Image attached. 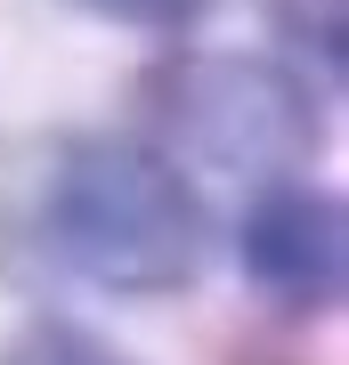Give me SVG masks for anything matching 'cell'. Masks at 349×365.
<instances>
[{
    "label": "cell",
    "instance_id": "6da1fadb",
    "mask_svg": "<svg viewBox=\"0 0 349 365\" xmlns=\"http://www.w3.org/2000/svg\"><path fill=\"white\" fill-rule=\"evenodd\" d=\"M41 235L74 276L122 300H171L211 260L195 179L146 138H74L41 195Z\"/></svg>",
    "mask_w": 349,
    "mask_h": 365
},
{
    "label": "cell",
    "instance_id": "3957f363",
    "mask_svg": "<svg viewBox=\"0 0 349 365\" xmlns=\"http://www.w3.org/2000/svg\"><path fill=\"white\" fill-rule=\"evenodd\" d=\"M236 260H244L252 292L285 317H325L349 284V220L341 195L309 179H268L252 187L244 220H236Z\"/></svg>",
    "mask_w": 349,
    "mask_h": 365
},
{
    "label": "cell",
    "instance_id": "5b68a950",
    "mask_svg": "<svg viewBox=\"0 0 349 365\" xmlns=\"http://www.w3.org/2000/svg\"><path fill=\"white\" fill-rule=\"evenodd\" d=\"M0 365H138V357H122L114 341H98L90 325H74V317H33V325L0 349Z\"/></svg>",
    "mask_w": 349,
    "mask_h": 365
},
{
    "label": "cell",
    "instance_id": "8992f818",
    "mask_svg": "<svg viewBox=\"0 0 349 365\" xmlns=\"http://www.w3.org/2000/svg\"><path fill=\"white\" fill-rule=\"evenodd\" d=\"M81 16H106V25H138V33H187L203 25L220 0H74Z\"/></svg>",
    "mask_w": 349,
    "mask_h": 365
},
{
    "label": "cell",
    "instance_id": "277c9868",
    "mask_svg": "<svg viewBox=\"0 0 349 365\" xmlns=\"http://www.w3.org/2000/svg\"><path fill=\"white\" fill-rule=\"evenodd\" d=\"M276 9V25H285V41H293V73H309V81H325L333 90L341 81V66H349V0H268Z\"/></svg>",
    "mask_w": 349,
    "mask_h": 365
},
{
    "label": "cell",
    "instance_id": "7a4b0ae2",
    "mask_svg": "<svg viewBox=\"0 0 349 365\" xmlns=\"http://www.w3.org/2000/svg\"><path fill=\"white\" fill-rule=\"evenodd\" d=\"M146 114H155L146 146H163L171 163L187 155L203 170L252 179V187L293 179L325 138L317 81L260 49H195V57L155 66L146 73Z\"/></svg>",
    "mask_w": 349,
    "mask_h": 365
}]
</instances>
